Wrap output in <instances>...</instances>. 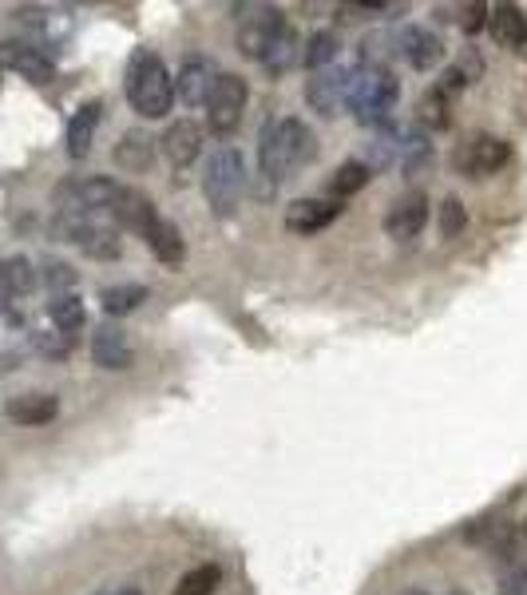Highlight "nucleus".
<instances>
[{
    "label": "nucleus",
    "mask_w": 527,
    "mask_h": 595,
    "mask_svg": "<svg viewBox=\"0 0 527 595\" xmlns=\"http://www.w3.org/2000/svg\"><path fill=\"white\" fill-rule=\"evenodd\" d=\"M314 155H318V136H314V128H309L306 119L282 116V119H270L266 128H262L259 167H262V178H266L270 187L289 183L294 171L306 167Z\"/></svg>",
    "instance_id": "nucleus-1"
},
{
    "label": "nucleus",
    "mask_w": 527,
    "mask_h": 595,
    "mask_svg": "<svg viewBox=\"0 0 527 595\" xmlns=\"http://www.w3.org/2000/svg\"><path fill=\"white\" fill-rule=\"evenodd\" d=\"M123 91L143 119H163L175 104V79H171L167 64L147 48L131 52L128 72H123Z\"/></svg>",
    "instance_id": "nucleus-2"
},
{
    "label": "nucleus",
    "mask_w": 527,
    "mask_h": 595,
    "mask_svg": "<svg viewBox=\"0 0 527 595\" xmlns=\"http://www.w3.org/2000/svg\"><path fill=\"white\" fill-rule=\"evenodd\" d=\"M397 99H400V79L385 64H358V68H349L345 104L358 111L361 123L385 128L393 108H397Z\"/></svg>",
    "instance_id": "nucleus-3"
},
{
    "label": "nucleus",
    "mask_w": 527,
    "mask_h": 595,
    "mask_svg": "<svg viewBox=\"0 0 527 595\" xmlns=\"http://www.w3.org/2000/svg\"><path fill=\"white\" fill-rule=\"evenodd\" d=\"M242 191H246V159H242L239 148L222 143L219 151H210L207 175H202V195H207L215 215L230 218L239 210Z\"/></svg>",
    "instance_id": "nucleus-4"
},
{
    "label": "nucleus",
    "mask_w": 527,
    "mask_h": 595,
    "mask_svg": "<svg viewBox=\"0 0 527 595\" xmlns=\"http://www.w3.org/2000/svg\"><path fill=\"white\" fill-rule=\"evenodd\" d=\"M52 230L64 238V242H76L88 258H120L123 242H120V230L111 227L103 215H64L56 210L52 218Z\"/></svg>",
    "instance_id": "nucleus-5"
},
{
    "label": "nucleus",
    "mask_w": 527,
    "mask_h": 595,
    "mask_svg": "<svg viewBox=\"0 0 527 595\" xmlns=\"http://www.w3.org/2000/svg\"><path fill=\"white\" fill-rule=\"evenodd\" d=\"M123 195V183L103 175H88V178H64L56 187V210L64 215H111L116 198Z\"/></svg>",
    "instance_id": "nucleus-6"
},
{
    "label": "nucleus",
    "mask_w": 527,
    "mask_h": 595,
    "mask_svg": "<svg viewBox=\"0 0 527 595\" xmlns=\"http://www.w3.org/2000/svg\"><path fill=\"white\" fill-rule=\"evenodd\" d=\"M246 99H250L246 79L234 76V72H219L207 104H202V108H207V128L215 131V136H234L242 116H246Z\"/></svg>",
    "instance_id": "nucleus-7"
},
{
    "label": "nucleus",
    "mask_w": 527,
    "mask_h": 595,
    "mask_svg": "<svg viewBox=\"0 0 527 595\" xmlns=\"http://www.w3.org/2000/svg\"><path fill=\"white\" fill-rule=\"evenodd\" d=\"M512 163V143L499 136H472L468 143H460L457 155H452V167L468 178H487L504 171Z\"/></svg>",
    "instance_id": "nucleus-8"
},
{
    "label": "nucleus",
    "mask_w": 527,
    "mask_h": 595,
    "mask_svg": "<svg viewBox=\"0 0 527 595\" xmlns=\"http://www.w3.org/2000/svg\"><path fill=\"white\" fill-rule=\"evenodd\" d=\"M286 32V17L278 9H246V17H239V52H246L250 60H262L274 40Z\"/></svg>",
    "instance_id": "nucleus-9"
},
{
    "label": "nucleus",
    "mask_w": 527,
    "mask_h": 595,
    "mask_svg": "<svg viewBox=\"0 0 527 595\" xmlns=\"http://www.w3.org/2000/svg\"><path fill=\"white\" fill-rule=\"evenodd\" d=\"M0 72H17L29 84H52L56 79V64L44 48L24 44V40H4L0 44Z\"/></svg>",
    "instance_id": "nucleus-10"
},
{
    "label": "nucleus",
    "mask_w": 527,
    "mask_h": 595,
    "mask_svg": "<svg viewBox=\"0 0 527 595\" xmlns=\"http://www.w3.org/2000/svg\"><path fill=\"white\" fill-rule=\"evenodd\" d=\"M428 195L425 191H408V195H400L393 207H388L385 215V235L397 238V242H408V238H417L420 230L428 227Z\"/></svg>",
    "instance_id": "nucleus-11"
},
{
    "label": "nucleus",
    "mask_w": 527,
    "mask_h": 595,
    "mask_svg": "<svg viewBox=\"0 0 527 595\" xmlns=\"http://www.w3.org/2000/svg\"><path fill=\"white\" fill-rule=\"evenodd\" d=\"M341 203L338 198H298L286 207V230L294 235H318V230L333 227L341 218Z\"/></svg>",
    "instance_id": "nucleus-12"
},
{
    "label": "nucleus",
    "mask_w": 527,
    "mask_h": 595,
    "mask_svg": "<svg viewBox=\"0 0 527 595\" xmlns=\"http://www.w3.org/2000/svg\"><path fill=\"white\" fill-rule=\"evenodd\" d=\"M349 91V68H321L306 79V104L321 116H338V108L345 104Z\"/></svg>",
    "instance_id": "nucleus-13"
},
{
    "label": "nucleus",
    "mask_w": 527,
    "mask_h": 595,
    "mask_svg": "<svg viewBox=\"0 0 527 595\" xmlns=\"http://www.w3.org/2000/svg\"><path fill=\"white\" fill-rule=\"evenodd\" d=\"M91 361L100 369H128L135 361V349H131V337L116 322H103L96 334H91Z\"/></svg>",
    "instance_id": "nucleus-14"
},
{
    "label": "nucleus",
    "mask_w": 527,
    "mask_h": 595,
    "mask_svg": "<svg viewBox=\"0 0 527 595\" xmlns=\"http://www.w3.org/2000/svg\"><path fill=\"white\" fill-rule=\"evenodd\" d=\"M163 155L171 159V167L183 171L190 167L195 159H199L202 151V128L195 123V119H179V123H171L167 131H163Z\"/></svg>",
    "instance_id": "nucleus-15"
},
{
    "label": "nucleus",
    "mask_w": 527,
    "mask_h": 595,
    "mask_svg": "<svg viewBox=\"0 0 527 595\" xmlns=\"http://www.w3.org/2000/svg\"><path fill=\"white\" fill-rule=\"evenodd\" d=\"M215 79H219V68H215L207 56H190L187 64L179 68L175 91H179V99L187 104V108H199V104H207L210 88H215Z\"/></svg>",
    "instance_id": "nucleus-16"
},
{
    "label": "nucleus",
    "mask_w": 527,
    "mask_h": 595,
    "mask_svg": "<svg viewBox=\"0 0 527 595\" xmlns=\"http://www.w3.org/2000/svg\"><path fill=\"white\" fill-rule=\"evenodd\" d=\"M56 413H61V401L52 393H21L4 405V416L12 425H48Z\"/></svg>",
    "instance_id": "nucleus-17"
},
{
    "label": "nucleus",
    "mask_w": 527,
    "mask_h": 595,
    "mask_svg": "<svg viewBox=\"0 0 527 595\" xmlns=\"http://www.w3.org/2000/svg\"><path fill=\"white\" fill-rule=\"evenodd\" d=\"M397 48L400 56L413 64V68L428 72L432 64H440V56H444V44H440L437 32H428V29H405L397 40Z\"/></svg>",
    "instance_id": "nucleus-18"
},
{
    "label": "nucleus",
    "mask_w": 527,
    "mask_h": 595,
    "mask_svg": "<svg viewBox=\"0 0 527 595\" xmlns=\"http://www.w3.org/2000/svg\"><path fill=\"white\" fill-rule=\"evenodd\" d=\"M143 242L151 247V255L160 258L163 267H179L183 262V255H187V242H183V235H179V227L171 223V218H155L151 223V230L143 235Z\"/></svg>",
    "instance_id": "nucleus-19"
},
{
    "label": "nucleus",
    "mask_w": 527,
    "mask_h": 595,
    "mask_svg": "<svg viewBox=\"0 0 527 595\" xmlns=\"http://www.w3.org/2000/svg\"><path fill=\"white\" fill-rule=\"evenodd\" d=\"M487 32H492L496 44H504V48H524L527 17L516 9V4H496V9H487Z\"/></svg>",
    "instance_id": "nucleus-20"
},
{
    "label": "nucleus",
    "mask_w": 527,
    "mask_h": 595,
    "mask_svg": "<svg viewBox=\"0 0 527 595\" xmlns=\"http://www.w3.org/2000/svg\"><path fill=\"white\" fill-rule=\"evenodd\" d=\"M100 116H103V108L91 99V104L76 108V116L68 119V155L72 159H84L91 151V143H96V128H100Z\"/></svg>",
    "instance_id": "nucleus-21"
},
{
    "label": "nucleus",
    "mask_w": 527,
    "mask_h": 595,
    "mask_svg": "<svg viewBox=\"0 0 527 595\" xmlns=\"http://www.w3.org/2000/svg\"><path fill=\"white\" fill-rule=\"evenodd\" d=\"M147 302V286L140 282H120V286H103L100 290V306L108 317H123L131 310H140Z\"/></svg>",
    "instance_id": "nucleus-22"
},
{
    "label": "nucleus",
    "mask_w": 527,
    "mask_h": 595,
    "mask_svg": "<svg viewBox=\"0 0 527 595\" xmlns=\"http://www.w3.org/2000/svg\"><path fill=\"white\" fill-rule=\"evenodd\" d=\"M259 64L266 72H274V76H282V72H289L294 64H301V40H298V32L286 24V32H282L274 44H270L266 56H262Z\"/></svg>",
    "instance_id": "nucleus-23"
},
{
    "label": "nucleus",
    "mask_w": 527,
    "mask_h": 595,
    "mask_svg": "<svg viewBox=\"0 0 527 595\" xmlns=\"http://www.w3.org/2000/svg\"><path fill=\"white\" fill-rule=\"evenodd\" d=\"M48 317H52V326L61 329V334L76 337L84 329V322H88V310H84V302L76 294H56L48 302Z\"/></svg>",
    "instance_id": "nucleus-24"
},
{
    "label": "nucleus",
    "mask_w": 527,
    "mask_h": 595,
    "mask_svg": "<svg viewBox=\"0 0 527 595\" xmlns=\"http://www.w3.org/2000/svg\"><path fill=\"white\" fill-rule=\"evenodd\" d=\"M369 178H373V167H369V163H361V159H349V163H341V167L329 175V198H338V203H341V198L358 195Z\"/></svg>",
    "instance_id": "nucleus-25"
},
{
    "label": "nucleus",
    "mask_w": 527,
    "mask_h": 595,
    "mask_svg": "<svg viewBox=\"0 0 527 595\" xmlns=\"http://www.w3.org/2000/svg\"><path fill=\"white\" fill-rule=\"evenodd\" d=\"M301 64L309 72H321V68H333L338 64V36L333 32H314L306 40V48H301Z\"/></svg>",
    "instance_id": "nucleus-26"
},
{
    "label": "nucleus",
    "mask_w": 527,
    "mask_h": 595,
    "mask_svg": "<svg viewBox=\"0 0 527 595\" xmlns=\"http://www.w3.org/2000/svg\"><path fill=\"white\" fill-rule=\"evenodd\" d=\"M0 286L9 290L12 298H21V294H29L32 286H36V270H32V262L29 258H4L0 262Z\"/></svg>",
    "instance_id": "nucleus-27"
},
{
    "label": "nucleus",
    "mask_w": 527,
    "mask_h": 595,
    "mask_svg": "<svg viewBox=\"0 0 527 595\" xmlns=\"http://www.w3.org/2000/svg\"><path fill=\"white\" fill-rule=\"evenodd\" d=\"M151 143H155V139L143 136V131H128L123 143L116 148V163L128 171H143L151 163Z\"/></svg>",
    "instance_id": "nucleus-28"
},
{
    "label": "nucleus",
    "mask_w": 527,
    "mask_h": 595,
    "mask_svg": "<svg viewBox=\"0 0 527 595\" xmlns=\"http://www.w3.org/2000/svg\"><path fill=\"white\" fill-rule=\"evenodd\" d=\"M219 584H222V567L219 564H199L183 575L179 587H175V595H215L219 592Z\"/></svg>",
    "instance_id": "nucleus-29"
},
{
    "label": "nucleus",
    "mask_w": 527,
    "mask_h": 595,
    "mask_svg": "<svg viewBox=\"0 0 527 595\" xmlns=\"http://www.w3.org/2000/svg\"><path fill=\"white\" fill-rule=\"evenodd\" d=\"M397 159L405 171H417L425 167L428 159H432V143H428L420 131H408V136H400V148H397Z\"/></svg>",
    "instance_id": "nucleus-30"
},
{
    "label": "nucleus",
    "mask_w": 527,
    "mask_h": 595,
    "mask_svg": "<svg viewBox=\"0 0 527 595\" xmlns=\"http://www.w3.org/2000/svg\"><path fill=\"white\" fill-rule=\"evenodd\" d=\"M507 595H527V528L519 544L507 552Z\"/></svg>",
    "instance_id": "nucleus-31"
},
{
    "label": "nucleus",
    "mask_w": 527,
    "mask_h": 595,
    "mask_svg": "<svg viewBox=\"0 0 527 595\" xmlns=\"http://www.w3.org/2000/svg\"><path fill=\"white\" fill-rule=\"evenodd\" d=\"M468 215L464 207H460V198H444V207H440V235L444 238H457L460 230H464Z\"/></svg>",
    "instance_id": "nucleus-32"
},
{
    "label": "nucleus",
    "mask_w": 527,
    "mask_h": 595,
    "mask_svg": "<svg viewBox=\"0 0 527 595\" xmlns=\"http://www.w3.org/2000/svg\"><path fill=\"white\" fill-rule=\"evenodd\" d=\"M72 342H76V337L61 334V329H48V334H36V337H32V346L41 349L44 357H68Z\"/></svg>",
    "instance_id": "nucleus-33"
},
{
    "label": "nucleus",
    "mask_w": 527,
    "mask_h": 595,
    "mask_svg": "<svg viewBox=\"0 0 527 595\" xmlns=\"http://www.w3.org/2000/svg\"><path fill=\"white\" fill-rule=\"evenodd\" d=\"M44 286H48V290L76 286V270H72L68 262H44Z\"/></svg>",
    "instance_id": "nucleus-34"
},
{
    "label": "nucleus",
    "mask_w": 527,
    "mask_h": 595,
    "mask_svg": "<svg viewBox=\"0 0 527 595\" xmlns=\"http://www.w3.org/2000/svg\"><path fill=\"white\" fill-rule=\"evenodd\" d=\"M420 119H432V123H448V116H444V104H440V91H432V96H425L420 99Z\"/></svg>",
    "instance_id": "nucleus-35"
},
{
    "label": "nucleus",
    "mask_w": 527,
    "mask_h": 595,
    "mask_svg": "<svg viewBox=\"0 0 527 595\" xmlns=\"http://www.w3.org/2000/svg\"><path fill=\"white\" fill-rule=\"evenodd\" d=\"M460 24H464V32H476L487 24V4H468L464 17H460Z\"/></svg>",
    "instance_id": "nucleus-36"
},
{
    "label": "nucleus",
    "mask_w": 527,
    "mask_h": 595,
    "mask_svg": "<svg viewBox=\"0 0 527 595\" xmlns=\"http://www.w3.org/2000/svg\"><path fill=\"white\" fill-rule=\"evenodd\" d=\"M9 306H12V294L4 286H0V314H9Z\"/></svg>",
    "instance_id": "nucleus-37"
},
{
    "label": "nucleus",
    "mask_w": 527,
    "mask_h": 595,
    "mask_svg": "<svg viewBox=\"0 0 527 595\" xmlns=\"http://www.w3.org/2000/svg\"><path fill=\"white\" fill-rule=\"evenodd\" d=\"M111 595H143L140 587H120V592H111Z\"/></svg>",
    "instance_id": "nucleus-38"
},
{
    "label": "nucleus",
    "mask_w": 527,
    "mask_h": 595,
    "mask_svg": "<svg viewBox=\"0 0 527 595\" xmlns=\"http://www.w3.org/2000/svg\"><path fill=\"white\" fill-rule=\"evenodd\" d=\"M400 595H425V592H420V587H413V592H400Z\"/></svg>",
    "instance_id": "nucleus-39"
}]
</instances>
